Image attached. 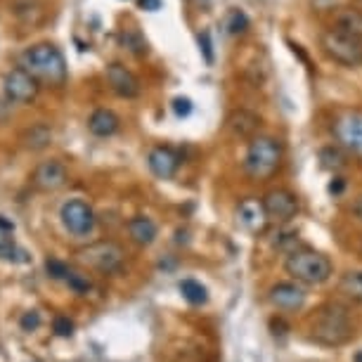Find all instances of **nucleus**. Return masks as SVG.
<instances>
[{"label": "nucleus", "mask_w": 362, "mask_h": 362, "mask_svg": "<svg viewBox=\"0 0 362 362\" xmlns=\"http://www.w3.org/2000/svg\"><path fill=\"white\" fill-rule=\"evenodd\" d=\"M12 12L26 24H38L45 15L40 0H15V3H12Z\"/></svg>", "instance_id": "obj_21"}, {"label": "nucleus", "mask_w": 362, "mask_h": 362, "mask_svg": "<svg viewBox=\"0 0 362 362\" xmlns=\"http://www.w3.org/2000/svg\"><path fill=\"white\" fill-rule=\"evenodd\" d=\"M140 8H145L149 12H156L161 8V0H140Z\"/></svg>", "instance_id": "obj_35"}, {"label": "nucleus", "mask_w": 362, "mask_h": 362, "mask_svg": "<svg viewBox=\"0 0 362 362\" xmlns=\"http://www.w3.org/2000/svg\"><path fill=\"white\" fill-rule=\"evenodd\" d=\"M346 149H341L339 145L337 147H322L317 154L320 159V166H322L325 170H332V173H337V170H341L346 166Z\"/></svg>", "instance_id": "obj_23"}, {"label": "nucleus", "mask_w": 362, "mask_h": 362, "mask_svg": "<svg viewBox=\"0 0 362 362\" xmlns=\"http://www.w3.org/2000/svg\"><path fill=\"white\" fill-rule=\"evenodd\" d=\"M339 291L355 303H362V270H348L346 275H341Z\"/></svg>", "instance_id": "obj_22"}, {"label": "nucleus", "mask_w": 362, "mask_h": 362, "mask_svg": "<svg viewBox=\"0 0 362 362\" xmlns=\"http://www.w3.org/2000/svg\"><path fill=\"white\" fill-rule=\"evenodd\" d=\"M33 185L43 192H54V189L66 185V168L59 161H40L33 170Z\"/></svg>", "instance_id": "obj_13"}, {"label": "nucleus", "mask_w": 362, "mask_h": 362, "mask_svg": "<svg viewBox=\"0 0 362 362\" xmlns=\"http://www.w3.org/2000/svg\"><path fill=\"white\" fill-rule=\"evenodd\" d=\"M121 40H124L128 50L135 52V54H145V52H147V43H145V38H142L138 31H126L124 36H121Z\"/></svg>", "instance_id": "obj_27"}, {"label": "nucleus", "mask_w": 362, "mask_h": 362, "mask_svg": "<svg viewBox=\"0 0 362 362\" xmlns=\"http://www.w3.org/2000/svg\"><path fill=\"white\" fill-rule=\"evenodd\" d=\"M3 90L5 98L10 102H17V105H29L38 98V81L31 76L26 69H12L5 74L3 78Z\"/></svg>", "instance_id": "obj_9"}, {"label": "nucleus", "mask_w": 362, "mask_h": 362, "mask_svg": "<svg viewBox=\"0 0 362 362\" xmlns=\"http://www.w3.org/2000/svg\"><path fill=\"white\" fill-rule=\"evenodd\" d=\"M237 221L244 230L249 232H263L265 225H268V214H265L263 199H254V197H247V199L239 202L237 206Z\"/></svg>", "instance_id": "obj_14"}, {"label": "nucleus", "mask_w": 362, "mask_h": 362, "mask_svg": "<svg viewBox=\"0 0 362 362\" xmlns=\"http://www.w3.org/2000/svg\"><path fill=\"white\" fill-rule=\"evenodd\" d=\"M10 116V109H8V105H5L3 100H0V121H5Z\"/></svg>", "instance_id": "obj_37"}, {"label": "nucleus", "mask_w": 362, "mask_h": 362, "mask_svg": "<svg viewBox=\"0 0 362 362\" xmlns=\"http://www.w3.org/2000/svg\"><path fill=\"white\" fill-rule=\"evenodd\" d=\"M353 362H362V351H358L353 355Z\"/></svg>", "instance_id": "obj_38"}, {"label": "nucleus", "mask_w": 362, "mask_h": 362, "mask_svg": "<svg viewBox=\"0 0 362 362\" xmlns=\"http://www.w3.org/2000/svg\"><path fill=\"white\" fill-rule=\"evenodd\" d=\"M332 133L341 149H346L348 154L360 156L362 159V112H358V109L341 112L337 119H334Z\"/></svg>", "instance_id": "obj_6"}, {"label": "nucleus", "mask_w": 362, "mask_h": 362, "mask_svg": "<svg viewBox=\"0 0 362 362\" xmlns=\"http://www.w3.org/2000/svg\"><path fill=\"white\" fill-rule=\"evenodd\" d=\"M334 29L362 38V10L360 8H339L334 12Z\"/></svg>", "instance_id": "obj_18"}, {"label": "nucleus", "mask_w": 362, "mask_h": 362, "mask_svg": "<svg viewBox=\"0 0 362 362\" xmlns=\"http://www.w3.org/2000/svg\"><path fill=\"white\" fill-rule=\"evenodd\" d=\"M282 159H284L282 142L277 138H270V135H256V138L249 140L242 168L251 180L261 182V180H270L277 173L279 166H282Z\"/></svg>", "instance_id": "obj_3"}, {"label": "nucleus", "mask_w": 362, "mask_h": 362, "mask_svg": "<svg viewBox=\"0 0 362 362\" xmlns=\"http://www.w3.org/2000/svg\"><path fill=\"white\" fill-rule=\"evenodd\" d=\"M62 225L71 235L76 237H88L95 230V214L83 199H69L59 211Z\"/></svg>", "instance_id": "obj_10"}, {"label": "nucleus", "mask_w": 362, "mask_h": 362, "mask_svg": "<svg viewBox=\"0 0 362 362\" xmlns=\"http://www.w3.org/2000/svg\"><path fill=\"white\" fill-rule=\"evenodd\" d=\"M268 300L277 310H300L305 305V291L296 282H277L270 286Z\"/></svg>", "instance_id": "obj_12"}, {"label": "nucleus", "mask_w": 362, "mask_h": 362, "mask_svg": "<svg viewBox=\"0 0 362 362\" xmlns=\"http://www.w3.org/2000/svg\"><path fill=\"white\" fill-rule=\"evenodd\" d=\"M228 126L230 131L237 135V138H256L258 133V126H261V116H256L254 112H249V109H239L228 119Z\"/></svg>", "instance_id": "obj_17"}, {"label": "nucleus", "mask_w": 362, "mask_h": 362, "mask_svg": "<svg viewBox=\"0 0 362 362\" xmlns=\"http://www.w3.org/2000/svg\"><path fill=\"white\" fill-rule=\"evenodd\" d=\"M202 40H204V54H206V62H214V47H211V36L209 31L202 33Z\"/></svg>", "instance_id": "obj_34"}, {"label": "nucleus", "mask_w": 362, "mask_h": 362, "mask_svg": "<svg viewBox=\"0 0 362 362\" xmlns=\"http://www.w3.org/2000/svg\"><path fill=\"white\" fill-rule=\"evenodd\" d=\"M119 126H121V121L112 109H95L90 114V119H88V131L93 135H98V138H112V135L119 131Z\"/></svg>", "instance_id": "obj_16"}, {"label": "nucleus", "mask_w": 362, "mask_h": 362, "mask_svg": "<svg viewBox=\"0 0 362 362\" xmlns=\"http://www.w3.org/2000/svg\"><path fill=\"white\" fill-rule=\"evenodd\" d=\"M107 83L116 95H119V98H124V100H133L140 95L138 76L119 62H112L107 66Z\"/></svg>", "instance_id": "obj_11"}, {"label": "nucleus", "mask_w": 362, "mask_h": 362, "mask_svg": "<svg viewBox=\"0 0 362 362\" xmlns=\"http://www.w3.org/2000/svg\"><path fill=\"white\" fill-rule=\"evenodd\" d=\"M284 270H286V275H291L296 282L308 284V286L325 284L327 279L334 275V265L329 258L308 247L291 251V254L286 256Z\"/></svg>", "instance_id": "obj_4"}, {"label": "nucleus", "mask_w": 362, "mask_h": 362, "mask_svg": "<svg viewBox=\"0 0 362 362\" xmlns=\"http://www.w3.org/2000/svg\"><path fill=\"white\" fill-rule=\"evenodd\" d=\"M128 235L140 247H149L156 239V223L147 216H135L128 221Z\"/></svg>", "instance_id": "obj_19"}, {"label": "nucleus", "mask_w": 362, "mask_h": 362, "mask_svg": "<svg viewBox=\"0 0 362 362\" xmlns=\"http://www.w3.org/2000/svg\"><path fill=\"white\" fill-rule=\"evenodd\" d=\"M225 29H228L230 36H242V33L249 31V17L242 10H230L228 17H225Z\"/></svg>", "instance_id": "obj_26"}, {"label": "nucleus", "mask_w": 362, "mask_h": 362, "mask_svg": "<svg viewBox=\"0 0 362 362\" xmlns=\"http://www.w3.org/2000/svg\"><path fill=\"white\" fill-rule=\"evenodd\" d=\"M180 154L175 152L173 147H154L149 149L147 154V163H149V170L161 177V180H168V177H173L177 173V168H180Z\"/></svg>", "instance_id": "obj_15"}, {"label": "nucleus", "mask_w": 362, "mask_h": 362, "mask_svg": "<svg viewBox=\"0 0 362 362\" xmlns=\"http://www.w3.org/2000/svg\"><path fill=\"white\" fill-rule=\"evenodd\" d=\"M180 293L189 305H204L209 300V289L202 282H197V279H182Z\"/></svg>", "instance_id": "obj_24"}, {"label": "nucleus", "mask_w": 362, "mask_h": 362, "mask_svg": "<svg viewBox=\"0 0 362 362\" xmlns=\"http://www.w3.org/2000/svg\"><path fill=\"white\" fill-rule=\"evenodd\" d=\"M320 47L332 62L346 66V69L362 66V38H355L332 26L320 33Z\"/></svg>", "instance_id": "obj_5"}, {"label": "nucleus", "mask_w": 362, "mask_h": 362, "mask_svg": "<svg viewBox=\"0 0 362 362\" xmlns=\"http://www.w3.org/2000/svg\"><path fill=\"white\" fill-rule=\"evenodd\" d=\"M173 112H175V116H189V112H192V100L175 98L173 100Z\"/></svg>", "instance_id": "obj_32"}, {"label": "nucleus", "mask_w": 362, "mask_h": 362, "mask_svg": "<svg viewBox=\"0 0 362 362\" xmlns=\"http://www.w3.org/2000/svg\"><path fill=\"white\" fill-rule=\"evenodd\" d=\"M353 334L351 317L341 303H325L310 317V341L320 346H344Z\"/></svg>", "instance_id": "obj_2"}, {"label": "nucleus", "mask_w": 362, "mask_h": 362, "mask_svg": "<svg viewBox=\"0 0 362 362\" xmlns=\"http://www.w3.org/2000/svg\"><path fill=\"white\" fill-rule=\"evenodd\" d=\"M22 140L26 142V147H31V149H43V147L50 145V140H52V131H50V128H47V126L38 124V126L29 128V131L24 133V138H22Z\"/></svg>", "instance_id": "obj_25"}, {"label": "nucleus", "mask_w": 362, "mask_h": 362, "mask_svg": "<svg viewBox=\"0 0 362 362\" xmlns=\"http://www.w3.org/2000/svg\"><path fill=\"white\" fill-rule=\"evenodd\" d=\"M263 206H265V214H268V221L277 225H286L298 216L300 204H298V197L293 194L291 189L275 187L263 197Z\"/></svg>", "instance_id": "obj_8"}, {"label": "nucleus", "mask_w": 362, "mask_h": 362, "mask_svg": "<svg viewBox=\"0 0 362 362\" xmlns=\"http://www.w3.org/2000/svg\"><path fill=\"white\" fill-rule=\"evenodd\" d=\"M81 263L90 265V268L105 272V275H112L124 265V249L114 242H95L90 247L78 251Z\"/></svg>", "instance_id": "obj_7"}, {"label": "nucleus", "mask_w": 362, "mask_h": 362, "mask_svg": "<svg viewBox=\"0 0 362 362\" xmlns=\"http://www.w3.org/2000/svg\"><path fill=\"white\" fill-rule=\"evenodd\" d=\"M353 216L358 218V221L362 223V194L358 197V199L353 202Z\"/></svg>", "instance_id": "obj_36"}, {"label": "nucleus", "mask_w": 362, "mask_h": 362, "mask_svg": "<svg viewBox=\"0 0 362 362\" xmlns=\"http://www.w3.org/2000/svg\"><path fill=\"white\" fill-rule=\"evenodd\" d=\"M19 64H22V69L29 71L38 83H45V86H64L66 76H69L64 54L52 43L31 45L29 50H24Z\"/></svg>", "instance_id": "obj_1"}, {"label": "nucleus", "mask_w": 362, "mask_h": 362, "mask_svg": "<svg viewBox=\"0 0 362 362\" xmlns=\"http://www.w3.org/2000/svg\"><path fill=\"white\" fill-rule=\"evenodd\" d=\"M12 232H15V225H12L8 218L0 216V258L5 261H26V254L22 249L15 247V239H12Z\"/></svg>", "instance_id": "obj_20"}, {"label": "nucleus", "mask_w": 362, "mask_h": 362, "mask_svg": "<svg viewBox=\"0 0 362 362\" xmlns=\"http://www.w3.org/2000/svg\"><path fill=\"white\" fill-rule=\"evenodd\" d=\"M66 282H69V289H71L74 293H81V296H83V293H88V291L93 289L90 279H88L86 275H76V272H71Z\"/></svg>", "instance_id": "obj_29"}, {"label": "nucleus", "mask_w": 362, "mask_h": 362, "mask_svg": "<svg viewBox=\"0 0 362 362\" xmlns=\"http://www.w3.org/2000/svg\"><path fill=\"white\" fill-rule=\"evenodd\" d=\"M52 332L57 334V337H62V339H69L71 334H74V322L69 317H64V315H57L52 320Z\"/></svg>", "instance_id": "obj_30"}, {"label": "nucleus", "mask_w": 362, "mask_h": 362, "mask_svg": "<svg viewBox=\"0 0 362 362\" xmlns=\"http://www.w3.org/2000/svg\"><path fill=\"white\" fill-rule=\"evenodd\" d=\"M45 270H47V275H50L52 279H69V275H71L69 265L62 263V261H57V258H50V261H45Z\"/></svg>", "instance_id": "obj_28"}, {"label": "nucleus", "mask_w": 362, "mask_h": 362, "mask_svg": "<svg viewBox=\"0 0 362 362\" xmlns=\"http://www.w3.org/2000/svg\"><path fill=\"white\" fill-rule=\"evenodd\" d=\"M19 327H22L24 332H36L38 327H40V315L36 310H31V313H24L22 320H19Z\"/></svg>", "instance_id": "obj_31"}, {"label": "nucleus", "mask_w": 362, "mask_h": 362, "mask_svg": "<svg viewBox=\"0 0 362 362\" xmlns=\"http://www.w3.org/2000/svg\"><path fill=\"white\" fill-rule=\"evenodd\" d=\"M346 189V180L344 177H334V180L329 182V194H334V197H339L341 192Z\"/></svg>", "instance_id": "obj_33"}]
</instances>
